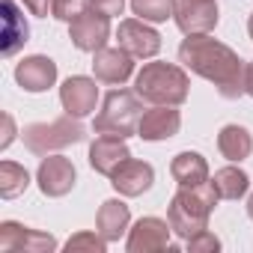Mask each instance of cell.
<instances>
[{
	"label": "cell",
	"mask_w": 253,
	"mask_h": 253,
	"mask_svg": "<svg viewBox=\"0 0 253 253\" xmlns=\"http://www.w3.org/2000/svg\"><path fill=\"white\" fill-rule=\"evenodd\" d=\"M244 92L253 95V63H247V69H244Z\"/></svg>",
	"instance_id": "cell-30"
},
{
	"label": "cell",
	"mask_w": 253,
	"mask_h": 253,
	"mask_svg": "<svg viewBox=\"0 0 253 253\" xmlns=\"http://www.w3.org/2000/svg\"><path fill=\"white\" fill-rule=\"evenodd\" d=\"M92 72H95V81L101 84H125L134 72V57L122 48H101L95 51Z\"/></svg>",
	"instance_id": "cell-14"
},
{
	"label": "cell",
	"mask_w": 253,
	"mask_h": 253,
	"mask_svg": "<svg viewBox=\"0 0 253 253\" xmlns=\"http://www.w3.org/2000/svg\"><path fill=\"white\" fill-rule=\"evenodd\" d=\"M188 250H191V253H203V250H220V241L214 238V232L203 229L200 235L188 238Z\"/></svg>",
	"instance_id": "cell-27"
},
{
	"label": "cell",
	"mask_w": 253,
	"mask_h": 253,
	"mask_svg": "<svg viewBox=\"0 0 253 253\" xmlns=\"http://www.w3.org/2000/svg\"><path fill=\"white\" fill-rule=\"evenodd\" d=\"M179 63L194 75L211 81L223 98H238L244 92V66L232 48L211 39L209 33H194L179 45Z\"/></svg>",
	"instance_id": "cell-1"
},
{
	"label": "cell",
	"mask_w": 253,
	"mask_h": 253,
	"mask_svg": "<svg viewBox=\"0 0 253 253\" xmlns=\"http://www.w3.org/2000/svg\"><path fill=\"white\" fill-rule=\"evenodd\" d=\"M140 116H143V107H140V95H137V92L113 89V92L104 95L101 113L95 116L92 128H95V134H104V137H122V140H125V137L137 134Z\"/></svg>",
	"instance_id": "cell-4"
},
{
	"label": "cell",
	"mask_w": 253,
	"mask_h": 253,
	"mask_svg": "<svg viewBox=\"0 0 253 253\" xmlns=\"http://www.w3.org/2000/svg\"><path fill=\"white\" fill-rule=\"evenodd\" d=\"M188 75L173 63H146L137 75L134 92L152 104H182L188 98Z\"/></svg>",
	"instance_id": "cell-3"
},
{
	"label": "cell",
	"mask_w": 253,
	"mask_h": 253,
	"mask_svg": "<svg viewBox=\"0 0 253 253\" xmlns=\"http://www.w3.org/2000/svg\"><path fill=\"white\" fill-rule=\"evenodd\" d=\"M89 6L95 12H104V15H122L125 0H89Z\"/></svg>",
	"instance_id": "cell-28"
},
{
	"label": "cell",
	"mask_w": 253,
	"mask_h": 253,
	"mask_svg": "<svg viewBox=\"0 0 253 253\" xmlns=\"http://www.w3.org/2000/svg\"><path fill=\"white\" fill-rule=\"evenodd\" d=\"M179 125H182V116H179L176 104H155L152 110H146L140 116L137 134L143 140L155 143V140H167V137L179 134Z\"/></svg>",
	"instance_id": "cell-11"
},
{
	"label": "cell",
	"mask_w": 253,
	"mask_h": 253,
	"mask_svg": "<svg viewBox=\"0 0 253 253\" xmlns=\"http://www.w3.org/2000/svg\"><path fill=\"white\" fill-rule=\"evenodd\" d=\"M21 3H24L33 15H42V18L54 12V0H21Z\"/></svg>",
	"instance_id": "cell-29"
},
{
	"label": "cell",
	"mask_w": 253,
	"mask_h": 253,
	"mask_svg": "<svg viewBox=\"0 0 253 253\" xmlns=\"http://www.w3.org/2000/svg\"><path fill=\"white\" fill-rule=\"evenodd\" d=\"M69 39L78 51H89V54L101 51L110 39V15L86 6L75 21H69Z\"/></svg>",
	"instance_id": "cell-6"
},
{
	"label": "cell",
	"mask_w": 253,
	"mask_h": 253,
	"mask_svg": "<svg viewBox=\"0 0 253 253\" xmlns=\"http://www.w3.org/2000/svg\"><path fill=\"white\" fill-rule=\"evenodd\" d=\"M3 125H6V137H3V143H0V146H9L12 143V116H3Z\"/></svg>",
	"instance_id": "cell-31"
},
{
	"label": "cell",
	"mask_w": 253,
	"mask_h": 253,
	"mask_svg": "<svg viewBox=\"0 0 253 253\" xmlns=\"http://www.w3.org/2000/svg\"><path fill=\"white\" fill-rule=\"evenodd\" d=\"M128 158H131V152H128V146H125L122 137H104V134H101V137L89 146V164H92V170L101 173V176H113Z\"/></svg>",
	"instance_id": "cell-16"
},
{
	"label": "cell",
	"mask_w": 253,
	"mask_h": 253,
	"mask_svg": "<svg viewBox=\"0 0 253 253\" xmlns=\"http://www.w3.org/2000/svg\"><path fill=\"white\" fill-rule=\"evenodd\" d=\"M247 30H250V39H253V15H250V21H247Z\"/></svg>",
	"instance_id": "cell-33"
},
{
	"label": "cell",
	"mask_w": 253,
	"mask_h": 253,
	"mask_svg": "<svg viewBox=\"0 0 253 253\" xmlns=\"http://www.w3.org/2000/svg\"><path fill=\"white\" fill-rule=\"evenodd\" d=\"M57 247V238L48 235V232H39V229H30V226H21V223H12L6 220L0 226V250L3 253H48Z\"/></svg>",
	"instance_id": "cell-8"
},
{
	"label": "cell",
	"mask_w": 253,
	"mask_h": 253,
	"mask_svg": "<svg viewBox=\"0 0 253 253\" xmlns=\"http://www.w3.org/2000/svg\"><path fill=\"white\" fill-rule=\"evenodd\" d=\"M217 191L211 182H203V185H194V188H182L173 200H170V209H167V217H170V226L176 235H182L185 241L200 235L206 226H209V214L217 203Z\"/></svg>",
	"instance_id": "cell-2"
},
{
	"label": "cell",
	"mask_w": 253,
	"mask_h": 253,
	"mask_svg": "<svg viewBox=\"0 0 253 253\" xmlns=\"http://www.w3.org/2000/svg\"><path fill=\"white\" fill-rule=\"evenodd\" d=\"M24 137V146L36 155H48L54 149H63V146H72V143H81L86 137L84 125L78 122V116H63V119H54V122H33L21 131Z\"/></svg>",
	"instance_id": "cell-5"
},
{
	"label": "cell",
	"mask_w": 253,
	"mask_h": 253,
	"mask_svg": "<svg viewBox=\"0 0 253 253\" xmlns=\"http://www.w3.org/2000/svg\"><path fill=\"white\" fill-rule=\"evenodd\" d=\"M170 173L182 188H194V185L209 182V164L200 152H179L170 164Z\"/></svg>",
	"instance_id": "cell-20"
},
{
	"label": "cell",
	"mask_w": 253,
	"mask_h": 253,
	"mask_svg": "<svg viewBox=\"0 0 253 253\" xmlns=\"http://www.w3.org/2000/svg\"><path fill=\"white\" fill-rule=\"evenodd\" d=\"M39 188L45 197H66L72 188H75V164L63 155H54V158H45L39 164Z\"/></svg>",
	"instance_id": "cell-13"
},
{
	"label": "cell",
	"mask_w": 253,
	"mask_h": 253,
	"mask_svg": "<svg viewBox=\"0 0 253 253\" xmlns=\"http://www.w3.org/2000/svg\"><path fill=\"white\" fill-rule=\"evenodd\" d=\"M27 185H30V176H27V170L21 164H15V161L0 164V197L12 200L21 191H27Z\"/></svg>",
	"instance_id": "cell-23"
},
{
	"label": "cell",
	"mask_w": 253,
	"mask_h": 253,
	"mask_svg": "<svg viewBox=\"0 0 253 253\" xmlns=\"http://www.w3.org/2000/svg\"><path fill=\"white\" fill-rule=\"evenodd\" d=\"M247 214H250V220H253V194H250V200H247Z\"/></svg>",
	"instance_id": "cell-32"
},
{
	"label": "cell",
	"mask_w": 253,
	"mask_h": 253,
	"mask_svg": "<svg viewBox=\"0 0 253 253\" xmlns=\"http://www.w3.org/2000/svg\"><path fill=\"white\" fill-rule=\"evenodd\" d=\"M116 42L122 51H128L131 57H140V60H149L161 51V36L158 30H152L143 18H128L122 21L119 30H116Z\"/></svg>",
	"instance_id": "cell-7"
},
{
	"label": "cell",
	"mask_w": 253,
	"mask_h": 253,
	"mask_svg": "<svg viewBox=\"0 0 253 253\" xmlns=\"http://www.w3.org/2000/svg\"><path fill=\"white\" fill-rule=\"evenodd\" d=\"M128 220H131V211L122 200H107L101 203L98 209V217H95V226L98 232L107 238V241H119V235L128 229Z\"/></svg>",
	"instance_id": "cell-19"
},
{
	"label": "cell",
	"mask_w": 253,
	"mask_h": 253,
	"mask_svg": "<svg viewBox=\"0 0 253 253\" xmlns=\"http://www.w3.org/2000/svg\"><path fill=\"white\" fill-rule=\"evenodd\" d=\"M30 36V27L24 21V15L18 12L15 0H3V42H0V54L12 57Z\"/></svg>",
	"instance_id": "cell-18"
},
{
	"label": "cell",
	"mask_w": 253,
	"mask_h": 253,
	"mask_svg": "<svg viewBox=\"0 0 253 253\" xmlns=\"http://www.w3.org/2000/svg\"><path fill=\"white\" fill-rule=\"evenodd\" d=\"M131 9L143 21H167L176 15V0H131Z\"/></svg>",
	"instance_id": "cell-24"
},
{
	"label": "cell",
	"mask_w": 253,
	"mask_h": 253,
	"mask_svg": "<svg viewBox=\"0 0 253 253\" xmlns=\"http://www.w3.org/2000/svg\"><path fill=\"white\" fill-rule=\"evenodd\" d=\"M170 223L161 217H140L128 235V253H152V250H170Z\"/></svg>",
	"instance_id": "cell-10"
},
{
	"label": "cell",
	"mask_w": 253,
	"mask_h": 253,
	"mask_svg": "<svg viewBox=\"0 0 253 253\" xmlns=\"http://www.w3.org/2000/svg\"><path fill=\"white\" fill-rule=\"evenodd\" d=\"M89 6V0H54V18H60V21H75L84 9Z\"/></svg>",
	"instance_id": "cell-26"
},
{
	"label": "cell",
	"mask_w": 253,
	"mask_h": 253,
	"mask_svg": "<svg viewBox=\"0 0 253 253\" xmlns=\"http://www.w3.org/2000/svg\"><path fill=\"white\" fill-rule=\"evenodd\" d=\"M104 244H107V238L98 232H78L75 238H69V244H66V250L69 253H78V250H92V253H104Z\"/></svg>",
	"instance_id": "cell-25"
},
{
	"label": "cell",
	"mask_w": 253,
	"mask_h": 253,
	"mask_svg": "<svg viewBox=\"0 0 253 253\" xmlns=\"http://www.w3.org/2000/svg\"><path fill=\"white\" fill-rule=\"evenodd\" d=\"M211 185H214V191H217V197H220V200H238V197H244V194H247L250 179H247V173H244V170H238V167H223V170H217V173H214Z\"/></svg>",
	"instance_id": "cell-22"
},
{
	"label": "cell",
	"mask_w": 253,
	"mask_h": 253,
	"mask_svg": "<svg viewBox=\"0 0 253 253\" xmlns=\"http://www.w3.org/2000/svg\"><path fill=\"white\" fill-rule=\"evenodd\" d=\"M60 101H63L69 116H78V119L89 116L95 110V101H98V86H95V81L75 75L60 86Z\"/></svg>",
	"instance_id": "cell-12"
},
{
	"label": "cell",
	"mask_w": 253,
	"mask_h": 253,
	"mask_svg": "<svg viewBox=\"0 0 253 253\" xmlns=\"http://www.w3.org/2000/svg\"><path fill=\"white\" fill-rule=\"evenodd\" d=\"M15 81H18L27 92H42V89L54 86V81H57V63H54L51 57H42V54L27 57V60L18 63Z\"/></svg>",
	"instance_id": "cell-17"
},
{
	"label": "cell",
	"mask_w": 253,
	"mask_h": 253,
	"mask_svg": "<svg viewBox=\"0 0 253 253\" xmlns=\"http://www.w3.org/2000/svg\"><path fill=\"white\" fill-rule=\"evenodd\" d=\"M155 182V170L152 164L146 161H137V158H128L113 176H110V185L122 194V197H140L143 191H149Z\"/></svg>",
	"instance_id": "cell-15"
},
{
	"label": "cell",
	"mask_w": 253,
	"mask_h": 253,
	"mask_svg": "<svg viewBox=\"0 0 253 253\" xmlns=\"http://www.w3.org/2000/svg\"><path fill=\"white\" fill-rule=\"evenodd\" d=\"M176 24L185 36L211 33L217 27V3L214 0H176Z\"/></svg>",
	"instance_id": "cell-9"
},
{
	"label": "cell",
	"mask_w": 253,
	"mask_h": 253,
	"mask_svg": "<svg viewBox=\"0 0 253 253\" xmlns=\"http://www.w3.org/2000/svg\"><path fill=\"white\" fill-rule=\"evenodd\" d=\"M217 149L229 161H244L253 152V137L244 125H223L217 134Z\"/></svg>",
	"instance_id": "cell-21"
}]
</instances>
